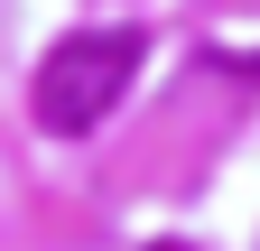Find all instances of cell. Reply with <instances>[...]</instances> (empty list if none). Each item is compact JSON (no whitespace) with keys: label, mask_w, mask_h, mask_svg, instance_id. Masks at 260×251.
<instances>
[{"label":"cell","mask_w":260,"mask_h":251,"mask_svg":"<svg viewBox=\"0 0 260 251\" xmlns=\"http://www.w3.org/2000/svg\"><path fill=\"white\" fill-rule=\"evenodd\" d=\"M130 75H140V28H75V38L47 47V66H38V131L84 140L93 121L121 112Z\"/></svg>","instance_id":"obj_1"}]
</instances>
